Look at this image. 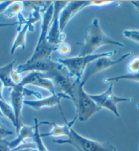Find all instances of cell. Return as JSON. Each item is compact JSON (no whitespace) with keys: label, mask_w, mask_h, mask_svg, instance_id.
Wrapping results in <instances>:
<instances>
[{"label":"cell","mask_w":139,"mask_h":151,"mask_svg":"<svg viewBox=\"0 0 139 151\" xmlns=\"http://www.w3.org/2000/svg\"><path fill=\"white\" fill-rule=\"evenodd\" d=\"M107 45H113L120 47L124 46L122 42L117 41L107 37L103 32L100 27L99 20L98 18H95L86 28V36L82 48L80 49L79 55H91L98 48Z\"/></svg>","instance_id":"cell-1"},{"label":"cell","mask_w":139,"mask_h":151,"mask_svg":"<svg viewBox=\"0 0 139 151\" xmlns=\"http://www.w3.org/2000/svg\"><path fill=\"white\" fill-rule=\"evenodd\" d=\"M52 15L53 5L52 2V4L47 8L43 16L41 32H40L38 41L37 42V45L33 53L29 60L25 63H31L35 62V61L50 60L52 53L57 49L58 45L51 44L48 41V29L50 28Z\"/></svg>","instance_id":"cell-2"},{"label":"cell","mask_w":139,"mask_h":151,"mask_svg":"<svg viewBox=\"0 0 139 151\" xmlns=\"http://www.w3.org/2000/svg\"><path fill=\"white\" fill-rule=\"evenodd\" d=\"M71 100L76 108L77 119L82 122L88 121L95 113L102 109L84 91L81 80H76Z\"/></svg>","instance_id":"cell-3"},{"label":"cell","mask_w":139,"mask_h":151,"mask_svg":"<svg viewBox=\"0 0 139 151\" xmlns=\"http://www.w3.org/2000/svg\"><path fill=\"white\" fill-rule=\"evenodd\" d=\"M117 50L105 52L101 53H95L84 56L78 55L67 59H57L56 61L62 65L71 76L75 80H81L85 69L90 63L92 62L103 57L111 58L117 53Z\"/></svg>","instance_id":"cell-4"},{"label":"cell","mask_w":139,"mask_h":151,"mask_svg":"<svg viewBox=\"0 0 139 151\" xmlns=\"http://www.w3.org/2000/svg\"><path fill=\"white\" fill-rule=\"evenodd\" d=\"M54 142L58 145H71L77 151H113L115 148L109 142H99L85 138L73 128L70 129L67 139L55 140Z\"/></svg>","instance_id":"cell-5"},{"label":"cell","mask_w":139,"mask_h":151,"mask_svg":"<svg viewBox=\"0 0 139 151\" xmlns=\"http://www.w3.org/2000/svg\"><path fill=\"white\" fill-rule=\"evenodd\" d=\"M114 84L111 83L108 88L104 93L99 94H89L94 102L100 109H106L109 110L117 117H119V113L117 109V105L122 102H130L132 101L130 97H119L115 95L113 91Z\"/></svg>","instance_id":"cell-6"},{"label":"cell","mask_w":139,"mask_h":151,"mask_svg":"<svg viewBox=\"0 0 139 151\" xmlns=\"http://www.w3.org/2000/svg\"><path fill=\"white\" fill-rule=\"evenodd\" d=\"M132 53L133 51H129L128 53L124 54L118 60H113L109 57H103V58H98L92 62L90 63L85 69L83 76H82L81 80L82 84L84 86L88 82V80L94 75L107 69H109L112 66L118 64L130 55L131 54H132Z\"/></svg>","instance_id":"cell-7"},{"label":"cell","mask_w":139,"mask_h":151,"mask_svg":"<svg viewBox=\"0 0 139 151\" xmlns=\"http://www.w3.org/2000/svg\"><path fill=\"white\" fill-rule=\"evenodd\" d=\"M44 74L45 77L50 79L52 81L53 80L62 90L63 93L69 96L71 100L77 80L74 78L64 67L51 71L50 72L44 73Z\"/></svg>","instance_id":"cell-8"},{"label":"cell","mask_w":139,"mask_h":151,"mask_svg":"<svg viewBox=\"0 0 139 151\" xmlns=\"http://www.w3.org/2000/svg\"><path fill=\"white\" fill-rule=\"evenodd\" d=\"M68 1H55L53 5V15L52 18L50 30L48 34V41L51 44L58 45L65 39V35L60 30L59 16L61 10L67 4Z\"/></svg>","instance_id":"cell-9"},{"label":"cell","mask_w":139,"mask_h":151,"mask_svg":"<svg viewBox=\"0 0 139 151\" xmlns=\"http://www.w3.org/2000/svg\"><path fill=\"white\" fill-rule=\"evenodd\" d=\"M16 62V59H15L10 63H8V64L3 66V67L0 68V80L1 81L4 86L8 87V88H10L12 90H19V91H21L24 93L25 96H35L36 97L39 98V99H41L42 95L40 93L31 91V90L26 88L25 87L20 86V84H15L12 82V80L10 78V74L14 70V65H15Z\"/></svg>","instance_id":"cell-10"},{"label":"cell","mask_w":139,"mask_h":151,"mask_svg":"<svg viewBox=\"0 0 139 151\" xmlns=\"http://www.w3.org/2000/svg\"><path fill=\"white\" fill-rule=\"evenodd\" d=\"M92 1H71L61 10L59 16L60 30L63 33L68 22L74 17L80 10L88 6H91Z\"/></svg>","instance_id":"cell-11"},{"label":"cell","mask_w":139,"mask_h":151,"mask_svg":"<svg viewBox=\"0 0 139 151\" xmlns=\"http://www.w3.org/2000/svg\"><path fill=\"white\" fill-rule=\"evenodd\" d=\"M34 85V86L41 87L48 91L52 94H55V85L50 79L45 77L44 73L31 72L30 74L23 78L20 85L25 87L26 85Z\"/></svg>","instance_id":"cell-12"},{"label":"cell","mask_w":139,"mask_h":151,"mask_svg":"<svg viewBox=\"0 0 139 151\" xmlns=\"http://www.w3.org/2000/svg\"><path fill=\"white\" fill-rule=\"evenodd\" d=\"M63 67V66L58 63L57 61H52L50 60L38 61L31 63H25L22 65H18L16 68V70L22 74L23 72L31 71V72H37L41 73H48L51 71Z\"/></svg>","instance_id":"cell-13"},{"label":"cell","mask_w":139,"mask_h":151,"mask_svg":"<svg viewBox=\"0 0 139 151\" xmlns=\"http://www.w3.org/2000/svg\"><path fill=\"white\" fill-rule=\"evenodd\" d=\"M63 99H71L69 96H67V94L63 93H60L58 94L56 93L55 94H52L51 96H48V97L44 99L42 98L39 99V100H24L23 101V105L29 106V107H31L34 110L36 111H39L44 107H55L56 105H58L61 113L63 114L62 109H61V106L60 105V101Z\"/></svg>","instance_id":"cell-14"},{"label":"cell","mask_w":139,"mask_h":151,"mask_svg":"<svg viewBox=\"0 0 139 151\" xmlns=\"http://www.w3.org/2000/svg\"><path fill=\"white\" fill-rule=\"evenodd\" d=\"M25 94L23 92L17 89L12 90L10 94V99L12 103V107L14 113H15V120H16V133H18L20 127V117L21 112H22V108L23 105V101H24Z\"/></svg>","instance_id":"cell-15"},{"label":"cell","mask_w":139,"mask_h":151,"mask_svg":"<svg viewBox=\"0 0 139 151\" xmlns=\"http://www.w3.org/2000/svg\"><path fill=\"white\" fill-rule=\"evenodd\" d=\"M65 119V118H64ZM77 119V116L75 115V117L71 121L67 122V120H65V124L63 125V126H59V125H57L55 124V123H51L48 122H43L41 123V124H50L52 125V128L50 131L48 132V133H44V134H40L41 138L43 137H48V136H67L68 134L70 131V129L72 128V126H74L75 122L76 121Z\"/></svg>","instance_id":"cell-16"},{"label":"cell","mask_w":139,"mask_h":151,"mask_svg":"<svg viewBox=\"0 0 139 151\" xmlns=\"http://www.w3.org/2000/svg\"><path fill=\"white\" fill-rule=\"evenodd\" d=\"M35 135V126H27L21 125L20 129L18 133V136L15 140L9 142L10 149L13 150L21 144L24 142L25 140L29 138H33Z\"/></svg>","instance_id":"cell-17"},{"label":"cell","mask_w":139,"mask_h":151,"mask_svg":"<svg viewBox=\"0 0 139 151\" xmlns=\"http://www.w3.org/2000/svg\"><path fill=\"white\" fill-rule=\"evenodd\" d=\"M28 30H29V27H28L27 25H24L20 29L17 30V35H16V37H15V39L13 42L10 49L11 55H13L15 53V51L18 47H21L23 50L25 49L26 36H27V32Z\"/></svg>","instance_id":"cell-18"},{"label":"cell","mask_w":139,"mask_h":151,"mask_svg":"<svg viewBox=\"0 0 139 151\" xmlns=\"http://www.w3.org/2000/svg\"><path fill=\"white\" fill-rule=\"evenodd\" d=\"M23 7V2H12L9 5L5 11H4V15L8 18H12L16 16L19 14H21Z\"/></svg>","instance_id":"cell-19"},{"label":"cell","mask_w":139,"mask_h":151,"mask_svg":"<svg viewBox=\"0 0 139 151\" xmlns=\"http://www.w3.org/2000/svg\"><path fill=\"white\" fill-rule=\"evenodd\" d=\"M0 112L2 115L6 117L12 123L13 126H16V120L12 107L5 100H0Z\"/></svg>","instance_id":"cell-20"},{"label":"cell","mask_w":139,"mask_h":151,"mask_svg":"<svg viewBox=\"0 0 139 151\" xmlns=\"http://www.w3.org/2000/svg\"><path fill=\"white\" fill-rule=\"evenodd\" d=\"M35 122V135H34V141L35 144L36 145V148L38 151H49L48 148L46 147V146L43 142L41 140V137L40 135V133L39 132V124H38V120L37 118L34 119Z\"/></svg>","instance_id":"cell-21"},{"label":"cell","mask_w":139,"mask_h":151,"mask_svg":"<svg viewBox=\"0 0 139 151\" xmlns=\"http://www.w3.org/2000/svg\"><path fill=\"white\" fill-rule=\"evenodd\" d=\"M132 80V81H136L139 82V73H136V74H128L118 76L111 77V78H106L103 80V82L105 83H107L109 82L113 81H119V80Z\"/></svg>","instance_id":"cell-22"},{"label":"cell","mask_w":139,"mask_h":151,"mask_svg":"<svg viewBox=\"0 0 139 151\" xmlns=\"http://www.w3.org/2000/svg\"><path fill=\"white\" fill-rule=\"evenodd\" d=\"M127 70L129 74H136L139 73V56L133 58L128 63Z\"/></svg>","instance_id":"cell-23"},{"label":"cell","mask_w":139,"mask_h":151,"mask_svg":"<svg viewBox=\"0 0 139 151\" xmlns=\"http://www.w3.org/2000/svg\"><path fill=\"white\" fill-rule=\"evenodd\" d=\"M125 37L139 43V30H126L124 31Z\"/></svg>","instance_id":"cell-24"},{"label":"cell","mask_w":139,"mask_h":151,"mask_svg":"<svg viewBox=\"0 0 139 151\" xmlns=\"http://www.w3.org/2000/svg\"><path fill=\"white\" fill-rule=\"evenodd\" d=\"M71 50V47L69 44L65 43V42H61V43L58 44L57 49H56V51L62 55H67V54L70 53Z\"/></svg>","instance_id":"cell-25"},{"label":"cell","mask_w":139,"mask_h":151,"mask_svg":"<svg viewBox=\"0 0 139 151\" xmlns=\"http://www.w3.org/2000/svg\"><path fill=\"white\" fill-rule=\"evenodd\" d=\"M20 73H19L16 70H13L11 74H10V78L12 82L15 83V84H20L21 81H22L23 78L21 76Z\"/></svg>","instance_id":"cell-26"},{"label":"cell","mask_w":139,"mask_h":151,"mask_svg":"<svg viewBox=\"0 0 139 151\" xmlns=\"http://www.w3.org/2000/svg\"><path fill=\"white\" fill-rule=\"evenodd\" d=\"M13 135V132L8 129L4 128L3 127L0 126V140H4V138L7 136Z\"/></svg>","instance_id":"cell-27"},{"label":"cell","mask_w":139,"mask_h":151,"mask_svg":"<svg viewBox=\"0 0 139 151\" xmlns=\"http://www.w3.org/2000/svg\"><path fill=\"white\" fill-rule=\"evenodd\" d=\"M0 151H12L9 146V142L4 140H0Z\"/></svg>","instance_id":"cell-28"},{"label":"cell","mask_w":139,"mask_h":151,"mask_svg":"<svg viewBox=\"0 0 139 151\" xmlns=\"http://www.w3.org/2000/svg\"><path fill=\"white\" fill-rule=\"evenodd\" d=\"M12 3V1H5V2H0V12H4L5 9L8 8V6Z\"/></svg>","instance_id":"cell-29"},{"label":"cell","mask_w":139,"mask_h":151,"mask_svg":"<svg viewBox=\"0 0 139 151\" xmlns=\"http://www.w3.org/2000/svg\"><path fill=\"white\" fill-rule=\"evenodd\" d=\"M18 24L17 22H13V23H0V28L4 27H12V26H15Z\"/></svg>","instance_id":"cell-30"},{"label":"cell","mask_w":139,"mask_h":151,"mask_svg":"<svg viewBox=\"0 0 139 151\" xmlns=\"http://www.w3.org/2000/svg\"><path fill=\"white\" fill-rule=\"evenodd\" d=\"M3 89H4V85L2 84L1 80H0V100H5L3 96Z\"/></svg>","instance_id":"cell-31"},{"label":"cell","mask_w":139,"mask_h":151,"mask_svg":"<svg viewBox=\"0 0 139 151\" xmlns=\"http://www.w3.org/2000/svg\"><path fill=\"white\" fill-rule=\"evenodd\" d=\"M14 151H38L37 148H23V149L16 150Z\"/></svg>","instance_id":"cell-32"},{"label":"cell","mask_w":139,"mask_h":151,"mask_svg":"<svg viewBox=\"0 0 139 151\" xmlns=\"http://www.w3.org/2000/svg\"><path fill=\"white\" fill-rule=\"evenodd\" d=\"M131 3L136 8L139 9V1H132V2H131Z\"/></svg>","instance_id":"cell-33"},{"label":"cell","mask_w":139,"mask_h":151,"mask_svg":"<svg viewBox=\"0 0 139 151\" xmlns=\"http://www.w3.org/2000/svg\"><path fill=\"white\" fill-rule=\"evenodd\" d=\"M113 151H117L116 149H115V148H114V150H113Z\"/></svg>","instance_id":"cell-34"},{"label":"cell","mask_w":139,"mask_h":151,"mask_svg":"<svg viewBox=\"0 0 139 151\" xmlns=\"http://www.w3.org/2000/svg\"><path fill=\"white\" fill-rule=\"evenodd\" d=\"M0 116H2V114L1 113V112H0Z\"/></svg>","instance_id":"cell-35"}]
</instances>
